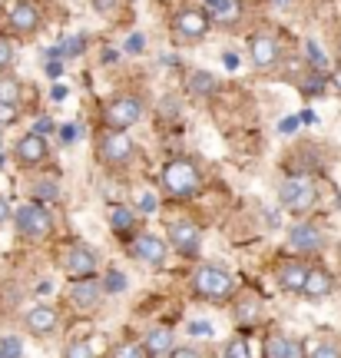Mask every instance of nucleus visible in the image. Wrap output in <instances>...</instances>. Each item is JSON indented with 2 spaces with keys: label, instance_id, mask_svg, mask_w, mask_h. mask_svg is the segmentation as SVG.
I'll list each match as a JSON object with an SVG mask.
<instances>
[{
  "label": "nucleus",
  "instance_id": "f257e3e1",
  "mask_svg": "<svg viewBox=\"0 0 341 358\" xmlns=\"http://www.w3.org/2000/svg\"><path fill=\"white\" fill-rule=\"evenodd\" d=\"M278 199H282V206H285L289 213L302 216V213H308V209L315 206V199H318L315 182H312V179H305V176L285 179V186H282V192H278Z\"/></svg>",
  "mask_w": 341,
  "mask_h": 358
},
{
  "label": "nucleus",
  "instance_id": "f03ea898",
  "mask_svg": "<svg viewBox=\"0 0 341 358\" xmlns=\"http://www.w3.org/2000/svg\"><path fill=\"white\" fill-rule=\"evenodd\" d=\"M13 222H17V232H20V236H27V239H43V236L53 229L50 213H47L40 203L20 206V209L13 213Z\"/></svg>",
  "mask_w": 341,
  "mask_h": 358
},
{
  "label": "nucleus",
  "instance_id": "7ed1b4c3",
  "mask_svg": "<svg viewBox=\"0 0 341 358\" xmlns=\"http://www.w3.org/2000/svg\"><path fill=\"white\" fill-rule=\"evenodd\" d=\"M163 182L173 196H192V192L199 189V173H196V166H192L189 159H176V163L166 166Z\"/></svg>",
  "mask_w": 341,
  "mask_h": 358
},
{
  "label": "nucleus",
  "instance_id": "20e7f679",
  "mask_svg": "<svg viewBox=\"0 0 341 358\" xmlns=\"http://www.w3.org/2000/svg\"><path fill=\"white\" fill-rule=\"evenodd\" d=\"M196 292L203 295V299H228L232 295V279H228V272L215 266H203L196 272Z\"/></svg>",
  "mask_w": 341,
  "mask_h": 358
},
{
  "label": "nucleus",
  "instance_id": "39448f33",
  "mask_svg": "<svg viewBox=\"0 0 341 358\" xmlns=\"http://www.w3.org/2000/svg\"><path fill=\"white\" fill-rule=\"evenodd\" d=\"M139 116H143V103L136 96H119V100H113L106 106L103 120H106L110 129H129L133 123H139Z\"/></svg>",
  "mask_w": 341,
  "mask_h": 358
},
{
  "label": "nucleus",
  "instance_id": "423d86ee",
  "mask_svg": "<svg viewBox=\"0 0 341 358\" xmlns=\"http://www.w3.org/2000/svg\"><path fill=\"white\" fill-rule=\"evenodd\" d=\"M199 226L196 222H189V219H176L173 226H169V245L176 249V252H182V256H196L199 252Z\"/></svg>",
  "mask_w": 341,
  "mask_h": 358
},
{
  "label": "nucleus",
  "instance_id": "0eeeda50",
  "mask_svg": "<svg viewBox=\"0 0 341 358\" xmlns=\"http://www.w3.org/2000/svg\"><path fill=\"white\" fill-rule=\"evenodd\" d=\"M173 27H176V34L182 40H203L209 34V13L199 10V7H186Z\"/></svg>",
  "mask_w": 341,
  "mask_h": 358
},
{
  "label": "nucleus",
  "instance_id": "6e6552de",
  "mask_svg": "<svg viewBox=\"0 0 341 358\" xmlns=\"http://www.w3.org/2000/svg\"><path fill=\"white\" fill-rule=\"evenodd\" d=\"M103 292H106V289H103L100 282L93 279V275H87V279H80L73 289H70V299H73V306L80 308V312H96L103 302Z\"/></svg>",
  "mask_w": 341,
  "mask_h": 358
},
{
  "label": "nucleus",
  "instance_id": "1a4fd4ad",
  "mask_svg": "<svg viewBox=\"0 0 341 358\" xmlns=\"http://www.w3.org/2000/svg\"><path fill=\"white\" fill-rule=\"evenodd\" d=\"M289 243L295 252H318V249L325 245V236H321V229L312 226V222H298V226H291Z\"/></svg>",
  "mask_w": 341,
  "mask_h": 358
},
{
  "label": "nucleus",
  "instance_id": "9d476101",
  "mask_svg": "<svg viewBox=\"0 0 341 358\" xmlns=\"http://www.w3.org/2000/svg\"><path fill=\"white\" fill-rule=\"evenodd\" d=\"M100 156L103 159H110V163H126L129 156H133V143L123 129H113V133H106L100 143Z\"/></svg>",
  "mask_w": 341,
  "mask_h": 358
},
{
  "label": "nucleus",
  "instance_id": "9b49d317",
  "mask_svg": "<svg viewBox=\"0 0 341 358\" xmlns=\"http://www.w3.org/2000/svg\"><path fill=\"white\" fill-rule=\"evenodd\" d=\"M24 325L30 329V335H50V332H57V325H60V315L53 312L50 306H37V308H30L24 315Z\"/></svg>",
  "mask_w": 341,
  "mask_h": 358
},
{
  "label": "nucleus",
  "instance_id": "f8f14e48",
  "mask_svg": "<svg viewBox=\"0 0 341 358\" xmlns=\"http://www.w3.org/2000/svg\"><path fill=\"white\" fill-rule=\"evenodd\" d=\"M331 292H335V279H331L328 268H308V279H305V289H302L305 299L321 302V299H328Z\"/></svg>",
  "mask_w": 341,
  "mask_h": 358
},
{
  "label": "nucleus",
  "instance_id": "ddd939ff",
  "mask_svg": "<svg viewBox=\"0 0 341 358\" xmlns=\"http://www.w3.org/2000/svg\"><path fill=\"white\" fill-rule=\"evenodd\" d=\"M66 272L76 275V279H87V275L96 272V256H93L83 243L70 245V252H66Z\"/></svg>",
  "mask_w": 341,
  "mask_h": 358
},
{
  "label": "nucleus",
  "instance_id": "4468645a",
  "mask_svg": "<svg viewBox=\"0 0 341 358\" xmlns=\"http://www.w3.org/2000/svg\"><path fill=\"white\" fill-rule=\"evenodd\" d=\"M166 249H169V245H166L159 236H150V232H143V236L133 239V256L143 259V262H152V266H159L166 259Z\"/></svg>",
  "mask_w": 341,
  "mask_h": 358
},
{
  "label": "nucleus",
  "instance_id": "2eb2a0df",
  "mask_svg": "<svg viewBox=\"0 0 341 358\" xmlns=\"http://www.w3.org/2000/svg\"><path fill=\"white\" fill-rule=\"evenodd\" d=\"M278 285L285 289V292H302L305 289V279H308V266L298 262V259H289V262H282L278 266Z\"/></svg>",
  "mask_w": 341,
  "mask_h": 358
},
{
  "label": "nucleus",
  "instance_id": "dca6fc26",
  "mask_svg": "<svg viewBox=\"0 0 341 358\" xmlns=\"http://www.w3.org/2000/svg\"><path fill=\"white\" fill-rule=\"evenodd\" d=\"M17 159L24 163V166H34L40 159H47V140L40 136V133H27L24 140H17Z\"/></svg>",
  "mask_w": 341,
  "mask_h": 358
},
{
  "label": "nucleus",
  "instance_id": "f3484780",
  "mask_svg": "<svg viewBox=\"0 0 341 358\" xmlns=\"http://www.w3.org/2000/svg\"><path fill=\"white\" fill-rule=\"evenodd\" d=\"M10 27L17 34H34L40 27V10L30 3V0H20V3H13L10 10Z\"/></svg>",
  "mask_w": 341,
  "mask_h": 358
},
{
  "label": "nucleus",
  "instance_id": "a211bd4d",
  "mask_svg": "<svg viewBox=\"0 0 341 358\" xmlns=\"http://www.w3.org/2000/svg\"><path fill=\"white\" fill-rule=\"evenodd\" d=\"M252 60L259 70H268V66L278 64V40L268 37V34H259L252 37Z\"/></svg>",
  "mask_w": 341,
  "mask_h": 358
},
{
  "label": "nucleus",
  "instance_id": "6ab92c4d",
  "mask_svg": "<svg viewBox=\"0 0 341 358\" xmlns=\"http://www.w3.org/2000/svg\"><path fill=\"white\" fill-rule=\"evenodd\" d=\"M266 358H302V345L282 332L266 335Z\"/></svg>",
  "mask_w": 341,
  "mask_h": 358
},
{
  "label": "nucleus",
  "instance_id": "aec40b11",
  "mask_svg": "<svg viewBox=\"0 0 341 358\" xmlns=\"http://www.w3.org/2000/svg\"><path fill=\"white\" fill-rule=\"evenodd\" d=\"M143 348H146V355L150 358H163L173 352V329H166V325H159V329H152L150 335H146V342H143Z\"/></svg>",
  "mask_w": 341,
  "mask_h": 358
},
{
  "label": "nucleus",
  "instance_id": "412c9836",
  "mask_svg": "<svg viewBox=\"0 0 341 358\" xmlns=\"http://www.w3.org/2000/svg\"><path fill=\"white\" fill-rule=\"evenodd\" d=\"M212 7L215 24H235L242 13V0H205Z\"/></svg>",
  "mask_w": 341,
  "mask_h": 358
},
{
  "label": "nucleus",
  "instance_id": "4be33fe9",
  "mask_svg": "<svg viewBox=\"0 0 341 358\" xmlns=\"http://www.w3.org/2000/svg\"><path fill=\"white\" fill-rule=\"evenodd\" d=\"M133 219H136L133 209H126V206H110V226H113L116 232H129L133 229Z\"/></svg>",
  "mask_w": 341,
  "mask_h": 358
},
{
  "label": "nucleus",
  "instance_id": "5701e85b",
  "mask_svg": "<svg viewBox=\"0 0 341 358\" xmlns=\"http://www.w3.org/2000/svg\"><path fill=\"white\" fill-rule=\"evenodd\" d=\"M189 90L192 93H199V96H205V93H212L215 90V77L212 73H205V70H192L189 73Z\"/></svg>",
  "mask_w": 341,
  "mask_h": 358
},
{
  "label": "nucleus",
  "instance_id": "b1692460",
  "mask_svg": "<svg viewBox=\"0 0 341 358\" xmlns=\"http://www.w3.org/2000/svg\"><path fill=\"white\" fill-rule=\"evenodd\" d=\"M30 196H34V199H40V203H53V199L60 196V189H57V182L43 179V182H34V186H30Z\"/></svg>",
  "mask_w": 341,
  "mask_h": 358
},
{
  "label": "nucleus",
  "instance_id": "393cba45",
  "mask_svg": "<svg viewBox=\"0 0 341 358\" xmlns=\"http://www.w3.org/2000/svg\"><path fill=\"white\" fill-rule=\"evenodd\" d=\"M103 289L110 295H119V292H126V275L119 272V268H110V275L103 279Z\"/></svg>",
  "mask_w": 341,
  "mask_h": 358
},
{
  "label": "nucleus",
  "instance_id": "a878e982",
  "mask_svg": "<svg viewBox=\"0 0 341 358\" xmlns=\"http://www.w3.org/2000/svg\"><path fill=\"white\" fill-rule=\"evenodd\" d=\"M0 100L3 103H17L20 100V83L13 77H0Z\"/></svg>",
  "mask_w": 341,
  "mask_h": 358
},
{
  "label": "nucleus",
  "instance_id": "bb28decb",
  "mask_svg": "<svg viewBox=\"0 0 341 358\" xmlns=\"http://www.w3.org/2000/svg\"><path fill=\"white\" fill-rule=\"evenodd\" d=\"M308 358H341V345L338 342H318Z\"/></svg>",
  "mask_w": 341,
  "mask_h": 358
},
{
  "label": "nucleus",
  "instance_id": "cd10ccee",
  "mask_svg": "<svg viewBox=\"0 0 341 358\" xmlns=\"http://www.w3.org/2000/svg\"><path fill=\"white\" fill-rule=\"evenodd\" d=\"M110 358H146V348L126 342V345H116L113 352H110Z\"/></svg>",
  "mask_w": 341,
  "mask_h": 358
},
{
  "label": "nucleus",
  "instance_id": "c85d7f7f",
  "mask_svg": "<svg viewBox=\"0 0 341 358\" xmlns=\"http://www.w3.org/2000/svg\"><path fill=\"white\" fill-rule=\"evenodd\" d=\"M226 358H249V342L245 338H232L226 345Z\"/></svg>",
  "mask_w": 341,
  "mask_h": 358
},
{
  "label": "nucleus",
  "instance_id": "c756f323",
  "mask_svg": "<svg viewBox=\"0 0 341 358\" xmlns=\"http://www.w3.org/2000/svg\"><path fill=\"white\" fill-rule=\"evenodd\" d=\"M64 358H96V352L89 348V342H73V345L66 348Z\"/></svg>",
  "mask_w": 341,
  "mask_h": 358
},
{
  "label": "nucleus",
  "instance_id": "7c9ffc66",
  "mask_svg": "<svg viewBox=\"0 0 341 358\" xmlns=\"http://www.w3.org/2000/svg\"><path fill=\"white\" fill-rule=\"evenodd\" d=\"M0 352L7 358H20V338H13V335H7L3 342H0Z\"/></svg>",
  "mask_w": 341,
  "mask_h": 358
},
{
  "label": "nucleus",
  "instance_id": "2f4dec72",
  "mask_svg": "<svg viewBox=\"0 0 341 358\" xmlns=\"http://www.w3.org/2000/svg\"><path fill=\"white\" fill-rule=\"evenodd\" d=\"M17 120V103H3L0 100V127H10Z\"/></svg>",
  "mask_w": 341,
  "mask_h": 358
},
{
  "label": "nucleus",
  "instance_id": "473e14b6",
  "mask_svg": "<svg viewBox=\"0 0 341 358\" xmlns=\"http://www.w3.org/2000/svg\"><path fill=\"white\" fill-rule=\"evenodd\" d=\"M10 60H13V47H10V40H3V37H0V70H3V66H10Z\"/></svg>",
  "mask_w": 341,
  "mask_h": 358
},
{
  "label": "nucleus",
  "instance_id": "72a5a7b5",
  "mask_svg": "<svg viewBox=\"0 0 341 358\" xmlns=\"http://www.w3.org/2000/svg\"><path fill=\"white\" fill-rule=\"evenodd\" d=\"M308 57H312V66H315V70H325V53L318 50V43H308Z\"/></svg>",
  "mask_w": 341,
  "mask_h": 358
},
{
  "label": "nucleus",
  "instance_id": "f704fd0d",
  "mask_svg": "<svg viewBox=\"0 0 341 358\" xmlns=\"http://www.w3.org/2000/svg\"><path fill=\"white\" fill-rule=\"evenodd\" d=\"M189 335H203V338H209V335H215V329L209 325V322H192V325H189Z\"/></svg>",
  "mask_w": 341,
  "mask_h": 358
},
{
  "label": "nucleus",
  "instance_id": "c9c22d12",
  "mask_svg": "<svg viewBox=\"0 0 341 358\" xmlns=\"http://www.w3.org/2000/svg\"><path fill=\"white\" fill-rule=\"evenodd\" d=\"M143 47H146V37H143V34H133V37L126 40V50L129 53H143Z\"/></svg>",
  "mask_w": 341,
  "mask_h": 358
},
{
  "label": "nucleus",
  "instance_id": "e433bc0d",
  "mask_svg": "<svg viewBox=\"0 0 341 358\" xmlns=\"http://www.w3.org/2000/svg\"><path fill=\"white\" fill-rule=\"evenodd\" d=\"M321 90H325V80L318 77V73L305 80V93H321Z\"/></svg>",
  "mask_w": 341,
  "mask_h": 358
},
{
  "label": "nucleus",
  "instance_id": "4c0bfd02",
  "mask_svg": "<svg viewBox=\"0 0 341 358\" xmlns=\"http://www.w3.org/2000/svg\"><path fill=\"white\" fill-rule=\"evenodd\" d=\"M139 209H143V213H152V209H156V196H152V192H143V196H139Z\"/></svg>",
  "mask_w": 341,
  "mask_h": 358
},
{
  "label": "nucleus",
  "instance_id": "58836bf2",
  "mask_svg": "<svg viewBox=\"0 0 341 358\" xmlns=\"http://www.w3.org/2000/svg\"><path fill=\"white\" fill-rule=\"evenodd\" d=\"M169 358H203V355H199L196 348H173V352H169Z\"/></svg>",
  "mask_w": 341,
  "mask_h": 358
},
{
  "label": "nucleus",
  "instance_id": "ea45409f",
  "mask_svg": "<svg viewBox=\"0 0 341 358\" xmlns=\"http://www.w3.org/2000/svg\"><path fill=\"white\" fill-rule=\"evenodd\" d=\"M116 3H119V0H93V7H96L100 13H113Z\"/></svg>",
  "mask_w": 341,
  "mask_h": 358
},
{
  "label": "nucleus",
  "instance_id": "a19ab883",
  "mask_svg": "<svg viewBox=\"0 0 341 358\" xmlns=\"http://www.w3.org/2000/svg\"><path fill=\"white\" fill-rule=\"evenodd\" d=\"M298 123H302L298 116H289V120H282V133H295V129H298Z\"/></svg>",
  "mask_w": 341,
  "mask_h": 358
},
{
  "label": "nucleus",
  "instance_id": "79ce46f5",
  "mask_svg": "<svg viewBox=\"0 0 341 358\" xmlns=\"http://www.w3.org/2000/svg\"><path fill=\"white\" fill-rule=\"evenodd\" d=\"M47 73H50V77H60V73H64V64H60L57 57H50V64H47Z\"/></svg>",
  "mask_w": 341,
  "mask_h": 358
},
{
  "label": "nucleus",
  "instance_id": "37998d69",
  "mask_svg": "<svg viewBox=\"0 0 341 358\" xmlns=\"http://www.w3.org/2000/svg\"><path fill=\"white\" fill-rule=\"evenodd\" d=\"M60 136H64V143H73L76 136H80V127H64L60 129Z\"/></svg>",
  "mask_w": 341,
  "mask_h": 358
},
{
  "label": "nucleus",
  "instance_id": "c03bdc74",
  "mask_svg": "<svg viewBox=\"0 0 341 358\" xmlns=\"http://www.w3.org/2000/svg\"><path fill=\"white\" fill-rule=\"evenodd\" d=\"M222 64H226V70H239V57L235 53H222Z\"/></svg>",
  "mask_w": 341,
  "mask_h": 358
},
{
  "label": "nucleus",
  "instance_id": "a18cd8bd",
  "mask_svg": "<svg viewBox=\"0 0 341 358\" xmlns=\"http://www.w3.org/2000/svg\"><path fill=\"white\" fill-rule=\"evenodd\" d=\"M7 219H13V213H10V206H7V199L0 196V222H7Z\"/></svg>",
  "mask_w": 341,
  "mask_h": 358
},
{
  "label": "nucleus",
  "instance_id": "49530a36",
  "mask_svg": "<svg viewBox=\"0 0 341 358\" xmlns=\"http://www.w3.org/2000/svg\"><path fill=\"white\" fill-rule=\"evenodd\" d=\"M50 96H53V100H57V103H60V100H66V87H60V83H57V87L50 90Z\"/></svg>",
  "mask_w": 341,
  "mask_h": 358
},
{
  "label": "nucleus",
  "instance_id": "de8ad7c7",
  "mask_svg": "<svg viewBox=\"0 0 341 358\" xmlns=\"http://www.w3.org/2000/svg\"><path fill=\"white\" fill-rule=\"evenodd\" d=\"M331 83H335V90H338V93H341V66H338V70H335V77H331Z\"/></svg>",
  "mask_w": 341,
  "mask_h": 358
},
{
  "label": "nucleus",
  "instance_id": "09e8293b",
  "mask_svg": "<svg viewBox=\"0 0 341 358\" xmlns=\"http://www.w3.org/2000/svg\"><path fill=\"white\" fill-rule=\"evenodd\" d=\"M0 166H3V156H0Z\"/></svg>",
  "mask_w": 341,
  "mask_h": 358
},
{
  "label": "nucleus",
  "instance_id": "8fccbe9b",
  "mask_svg": "<svg viewBox=\"0 0 341 358\" xmlns=\"http://www.w3.org/2000/svg\"><path fill=\"white\" fill-rule=\"evenodd\" d=\"M0 358H7V355H3V352H0Z\"/></svg>",
  "mask_w": 341,
  "mask_h": 358
}]
</instances>
